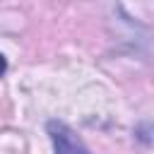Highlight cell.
<instances>
[{
    "label": "cell",
    "instance_id": "cell-1",
    "mask_svg": "<svg viewBox=\"0 0 154 154\" xmlns=\"http://www.w3.org/2000/svg\"><path fill=\"white\" fill-rule=\"evenodd\" d=\"M48 137L53 142V152L55 154H89V149L84 147V142L60 120H48Z\"/></svg>",
    "mask_w": 154,
    "mask_h": 154
},
{
    "label": "cell",
    "instance_id": "cell-2",
    "mask_svg": "<svg viewBox=\"0 0 154 154\" xmlns=\"http://www.w3.org/2000/svg\"><path fill=\"white\" fill-rule=\"evenodd\" d=\"M5 70H7V60H5V55L0 53V77L5 75Z\"/></svg>",
    "mask_w": 154,
    "mask_h": 154
}]
</instances>
